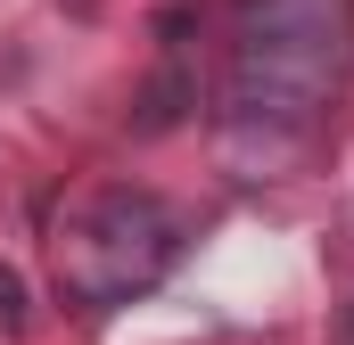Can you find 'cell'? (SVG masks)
<instances>
[{"label":"cell","instance_id":"7a4b0ae2","mask_svg":"<svg viewBox=\"0 0 354 345\" xmlns=\"http://www.w3.org/2000/svg\"><path fill=\"white\" fill-rule=\"evenodd\" d=\"M174 255H181V214L157 189L115 181V189H91L75 222L58 230V288L83 313H115V304L149 296Z\"/></svg>","mask_w":354,"mask_h":345},{"label":"cell","instance_id":"8992f818","mask_svg":"<svg viewBox=\"0 0 354 345\" xmlns=\"http://www.w3.org/2000/svg\"><path fill=\"white\" fill-rule=\"evenodd\" d=\"M338 345H354V304H346V313H338Z\"/></svg>","mask_w":354,"mask_h":345},{"label":"cell","instance_id":"6da1fadb","mask_svg":"<svg viewBox=\"0 0 354 345\" xmlns=\"http://www.w3.org/2000/svg\"><path fill=\"white\" fill-rule=\"evenodd\" d=\"M346 41V0H239L231 66H223V132L239 148L288 157L330 107Z\"/></svg>","mask_w":354,"mask_h":345},{"label":"cell","instance_id":"277c9868","mask_svg":"<svg viewBox=\"0 0 354 345\" xmlns=\"http://www.w3.org/2000/svg\"><path fill=\"white\" fill-rule=\"evenodd\" d=\"M33 329V288L17 263H0V337H25Z\"/></svg>","mask_w":354,"mask_h":345},{"label":"cell","instance_id":"5b68a950","mask_svg":"<svg viewBox=\"0 0 354 345\" xmlns=\"http://www.w3.org/2000/svg\"><path fill=\"white\" fill-rule=\"evenodd\" d=\"M189 25H198V8H189V0H174V8L157 17V33H165V41H174V33H189Z\"/></svg>","mask_w":354,"mask_h":345},{"label":"cell","instance_id":"3957f363","mask_svg":"<svg viewBox=\"0 0 354 345\" xmlns=\"http://www.w3.org/2000/svg\"><path fill=\"white\" fill-rule=\"evenodd\" d=\"M189 107H198V75L165 58L149 83L132 90V132H140V140H165V132H181V124H189Z\"/></svg>","mask_w":354,"mask_h":345}]
</instances>
